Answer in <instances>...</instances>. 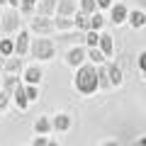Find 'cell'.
I'll return each mask as SVG.
<instances>
[{
    "label": "cell",
    "mask_w": 146,
    "mask_h": 146,
    "mask_svg": "<svg viewBox=\"0 0 146 146\" xmlns=\"http://www.w3.org/2000/svg\"><path fill=\"white\" fill-rule=\"evenodd\" d=\"M73 88L83 95H93L95 90L100 88V80H98V68L93 63H83V66L76 71V78H73Z\"/></svg>",
    "instance_id": "6da1fadb"
},
{
    "label": "cell",
    "mask_w": 146,
    "mask_h": 146,
    "mask_svg": "<svg viewBox=\"0 0 146 146\" xmlns=\"http://www.w3.org/2000/svg\"><path fill=\"white\" fill-rule=\"evenodd\" d=\"M54 54H56V44L46 36H39V39H32V46H29V56L36 58V61H51Z\"/></svg>",
    "instance_id": "7a4b0ae2"
},
{
    "label": "cell",
    "mask_w": 146,
    "mask_h": 146,
    "mask_svg": "<svg viewBox=\"0 0 146 146\" xmlns=\"http://www.w3.org/2000/svg\"><path fill=\"white\" fill-rule=\"evenodd\" d=\"M29 29L32 32H36V34H51L54 29H56V22L54 20H49V17H42V15H34L29 20Z\"/></svg>",
    "instance_id": "3957f363"
},
{
    "label": "cell",
    "mask_w": 146,
    "mask_h": 146,
    "mask_svg": "<svg viewBox=\"0 0 146 146\" xmlns=\"http://www.w3.org/2000/svg\"><path fill=\"white\" fill-rule=\"evenodd\" d=\"M20 15L22 12L17 10V7H12V10H7L5 15H3V20H0V29L3 32H17L20 29Z\"/></svg>",
    "instance_id": "277c9868"
},
{
    "label": "cell",
    "mask_w": 146,
    "mask_h": 146,
    "mask_svg": "<svg viewBox=\"0 0 146 146\" xmlns=\"http://www.w3.org/2000/svg\"><path fill=\"white\" fill-rule=\"evenodd\" d=\"M85 58H88V51H85V49L78 44V46H73L71 51H68L66 63H68V66H73V68H80V66L85 63Z\"/></svg>",
    "instance_id": "5b68a950"
},
{
    "label": "cell",
    "mask_w": 146,
    "mask_h": 146,
    "mask_svg": "<svg viewBox=\"0 0 146 146\" xmlns=\"http://www.w3.org/2000/svg\"><path fill=\"white\" fill-rule=\"evenodd\" d=\"M29 46H32V39H29V29H20V36L15 39V54L25 58L29 54Z\"/></svg>",
    "instance_id": "8992f818"
},
{
    "label": "cell",
    "mask_w": 146,
    "mask_h": 146,
    "mask_svg": "<svg viewBox=\"0 0 146 146\" xmlns=\"http://www.w3.org/2000/svg\"><path fill=\"white\" fill-rule=\"evenodd\" d=\"M88 39V32L76 29V32H58V44H83Z\"/></svg>",
    "instance_id": "52a82bcc"
},
{
    "label": "cell",
    "mask_w": 146,
    "mask_h": 146,
    "mask_svg": "<svg viewBox=\"0 0 146 146\" xmlns=\"http://www.w3.org/2000/svg\"><path fill=\"white\" fill-rule=\"evenodd\" d=\"M12 102H15V107L20 110V112H25L27 107H29V98H27V90H25V83H20L15 90H12Z\"/></svg>",
    "instance_id": "ba28073f"
},
{
    "label": "cell",
    "mask_w": 146,
    "mask_h": 146,
    "mask_svg": "<svg viewBox=\"0 0 146 146\" xmlns=\"http://www.w3.org/2000/svg\"><path fill=\"white\" fill-rule=\"evenodd\" d=\"M44 78V71L39 66H27L25 71H22V80L25 83H32V85H39Z\"/></svg>",
    "instance_id": "9c48e42d"
},
{
    "label": "cell",
    "mask_w": 146,
    "mask_h": 146,
    "mask_svg": "<svg viewBox=\"0 0 146 146\" xmlns=\"http://www.w3.org/2000/svg\"><path fill=\"white\" fill-rule=\"evenodd\" d=\"M110 20L115 22V25H122V22H127L129 20V10H127L122 3H117V5H112L110 7Z\"/></svg>",
    "instance_id": "30bf717a"
},
{
    "label": "cell",
    "mask_w": 146,
    "mask_h": 146,
    "mask_svg": "<svg viewBox=\"0 0 146 146\" xmlns=\"http://www.w3.org/2000/svg\"><path fill=\"white\" fill-rule=\"evenodd\" d=\"M56 7H58V0H39L34 12L42 15V17H51L54 12H56Z\"/></svg>",
    "instance_id": "8fae6325"
},
{
    "label": "cell",
    "mask_w": 146,
    "mask_h": 146,
    "mask_svg": "<svg viewBox=\"0 0 146 146\" xmlns=\"http://www.w3.org/2000/svg\"><path fill=\"white\" fill-rule=\"evenodd\" d=\"M76 12H78V5H76V0H58L56 15H63V17H76Z\"/></svg>",
    "instance_id": "7c38bea8"
},
{
    "label": "cell",
    "mask_w": 146,
    "mask_h": 146,
    "mask_svg": "<svg viewBox=\"0 0 146 146\" xmlns=\"http://www.w3.org/2000/svg\"><path fill=\"white\" fill-rule=\"evenodd\" d=\"M5 73H22L25 71V58L22 56H7V61H5V68H3Z\"/></svg>",
    "instance_id": "4fadbf2b"
},
{
    "label": "cell",
    "mask_w": 146,
    "mask_h": 146,
    "mask_svg": "<svg viewBox=\"0 0 146 146\" xmlns=\"http://www.w3.org/2000/svg\"><path fill=\"white\" fill-rule=\"evenodd\" d=\"M54 131H68L71 129V115H66V112H58V115H54Z\"/></svg>",
    "instance_id": "5bb4252c"
},
{
    "label": "cell",
    "mask_w": 146,
    "mask_h": 146,
    "mask_svg": "<svg viewBox=\"0 0 146 146\" xmlns=\"http://www.w3.org/2000/svg\"><path fill=\"white\" fill-rule=\"evenodd\" d=\"M100 49L105 51V56H112V51H115V42H112V34H107V32H100Z\"/></svg>",
    "instance_id": "9a60e30c"
},
{
    "label": "cell",
    "mask_w": 146,
    "mask_h": 146,
    "mask_svg": "<svg viewBox=\"0 0 146 146\" xmlns=\"http://www.w3.org/2000/svg\"><path fill=\"white\" fill-rule=\"evenodd\" d=\"M56 29L58 32H71L76 29V17H63V15H56Z\"/></svg>",
    "instance_id": "2e32d148"
},
{
    "label": "cell",
    "mask_w": 146,
    "mask_h": 146,
    "mask_svg": "<svg viewBox=\"0 0 146 146\" xmlns=\"http://www.w3.org/2000/svg\"><path fill=\"white\" fill-rule=\"evenodd\" d=\"M76 29H83V32H90L93 29V25H90V15L83 10L76 12Z\"/></svg>",
    "instance_id": "e0dca14e"
},
{
    "label": "cell",
    "mask_w": 146,
    "mask_h": 146,
    "mask_svg": "<svg viewBox=\"0 0 146 146\" xmlns=\"http://www.w3.org/2000/svg\"><path fill=\"white\" fill-rule=\"evenodd\" d=\"M107 68H110V83H112V88H119L122 80H124L122 78V68L117 66V63H110Z\"/></svg>",
    "instance_id": "ac0fdd59"
},
{
    "label": "cell",
    "mask_w": 146,
    "mask_h": 146,
    "mask_svg": "<svg viewBox=\"0 0 146 146\" xmlns=\"http://www.w3.org/2000/svg\"><path fill=\"white\" fill-rule=\"evenodd\" d=\"M127 22H129L134 29H141V27H146V15L141 10H134V12H129V20Z\"/></svg>",
    "instance_id": "d6986e66"
},
{
    "label": "cell",
    "mask_w": 146,
    "mask_h": 146,
    "mask_svg": "<svg viewBox=\"0 0 146 146\" xmlns=\"http://www.w3.org/2000/svg\"><path fill=\"white\" fill-rule=\"evenodd\" d=\"M51 129H54V122L49 119V117H39V119L34 122V131L36 134H49Z\"/></svg>",
    "instance_id": "ffe728a7"
},
{
    "label": "cell",
    "mask_w": 146,
    "mask_h": 146,
    "mask_svg": "<svg viewBox=\"0 0 146 146\" xmlns=\"http://www.w3.org/2000/svg\"><path fill=\"white\" fill-rule=\"evenodd\" d=\"M20 83H22V78H17V73H5V78H3V90L12 93Z\"/></svg>",
    "instance_id": "44dd1931"
},
{
    "label": "cell",
    "mask_w": 146,
    "mask_h": 146,
    "mask_svg": "<svg viewBox=\"0 0 146 146\" xmlns=\"http://www.w3.org/2000/svg\"><path fill=\"white\" fill-rule=\"evenodd\" d=\"M88 58H90L93 63H98V66H102V63L107 61V56H105V51H102L100 46H90V49H88Z\"/></svg>",
    "instance_id": "7402d4cb"
},
{
    "label": "cell",
    "mask_w": 146,
    "mask_h": 146,
    "mask_svg": "<svg viewBox=\"0 0 146 146\" xmlns=\"http://www.w3.org/2000/svg\"><path fill=\"white\" fill-rule=\"evenodd\" d=\"M98 80H100V88H112V83H110V68L105 66H98Z\"/></svg>",
    "instance_id": "603a6c76"
},
{
    "label": "cell",
    "mask_w": 146,
    "mask_h": 146,
    "mask_svg": "<svg viewBox=\"0 0 146 146\" xmlns=\"http://www.w3.org/2000/svg\"><path fill=\"white\" fill-rule=\"evenodd\" d=\"M0 54L3 56H15V42L12 39H0Z\"/></svg>",
    "instance_id": "cb8c5ba5"
},
{
    "label": "cell",
    "mask_w": 146,
    "mask_h": 146,
    "mask_svg": "<svg viewBox=\"0 0 146 146\" xmlns=\"http://www.w3.org/2000/svg\"><path fill=\"white\" fill-rule=\"evenodd\" d=\"M90 25H93V29H95V32H100V29H102V27H105V17L100 15V10L90 15Z\"/></svg>",
    "instance_id": "d4e9b609"
},
{
    "label": "cell",
    "mask_w": 146,
    "mask_h": 146,
    "mask_svg": "<svg viewBox=\"0 0 146 146\" xmlns=\"http://www.w3.org/2000/svg\"><path fill=\"white\" fill-rule=\"evenodd\" d=\"M36 3H39V0H22L20 12H22V15H32V12L36 10Z\"/></svg>",
    "instance_id": "484cf974"
},
{
    "label": "cell",
    "mask_w": 146,
    "mask_h": 146,
    "mask_svg": "<svg viewBox=\"0 0 146 146\" xmlns=\"http://www.w3.org/2000/svg\"><path fill=\"white\" fill-rule=\"evenodd\" d=\"M80 10L88 12V15L98 12V0H80Z\"/></svg>",
    "instance_id": "4316f807"
},
{
    "label": "cell",
    "mask_w": 146,
    "mask_h": 146,
    "mask_svg": "<svg viewBox=\"0 0 146 146\" xmlns=\"http://www.w3.org/2000/svg\"><path fill=\"white\" fill-rule=\"evenodd\" d=\"M85 44H88V46H100V32L90 29V32H88V39H85Z\"/></svg>",
    "instance_id": "83f0119b"
},
{
    "label": "cell",
    "mask_w": 146,
    "mask_h": 146,
    "mask_svg": "<svg viewBox=\"0 0 146 146\" xmlns=\"http://www.w3.org/2000/svg\"><path fill=\"white\" fill-rule=\"evenodd\" d=\"M10 100H12V93H7V90H0V112H3V110H7Z\"/></svg>",
    "instance_id": "f1b7e54d"
},
{
    "label": "cell",
    "mask_w": 146,
    "mask_h": 146,
    "mask_svg": "<svg viewBox=\"0 0 146 146\" xmlns=\"http://www.w3.org/2000/svg\"><path fill=\"white\" fill-rule=\"evenodd\" d=\"M25 90H27V98H29V102H32V100H36V98H39V88H36V85L27 83V85H25Z\"/></svg>",
    "instance_id": "f546056e"
},
{
    "label": "cell",
    "mask_w": 146,
    "mask_h": 146,
    "mask_svg": "<svg viewBox=\"0 0 146 146\" xmlns=\"http://www.w3.org/2000/svg\"><path fill=\"white\" fill-rule=\"evenodd\" d=\"M32 146H49V139H46V134H39V136H34Z\"/></svg>",
    "instance_id": "4dcf8cb0"
},
{
    "label": "cell",
    "mask_w": 146,
    "mask_h": 146,
    "mask_svg": "<svg viewBox=\"0 0 146 146\" xmlns=\"http://www.w3.org/2000/svg\"><path fill=\"white\" fill-rule=\"evenodd\" d=\"M136 66H139L141 71H146V49L139 54V58H136Z\"/></svg>",
    "instance_id": "1f68e13d"
},
{
    "label": "cell",
    "mask_w": 146,
    "mask_h": 146,
    "mask_svg": "<svg viewBox=\"0 0 146 146\" xmlns=\"http://www.w3.org/2000/svg\"><path fill=\"white\" fill-rule=\"evenodd\" d=\"M98 7H112V0H98Z\"/></svg>",
    "instance_id": "d6a6232c"
},
{
    "label": "cell",
    "mask_w": 146,
    "mask_h": 146,
    "mask_svg": "<svg viewBox=\"0 0 146 146\" xmlns=\"http://www.w3.org/2000/svg\"><path fill=\"white\" fill-rule=\"evenodd\" d=\"M7 5H10V7H17V10H20V5H22V0H7Z\"/></svg>",
    "instance_id": "836d02e7"
},
{
    "label": "cell",
    "mask_w": 146,
    "mask_h": 146,
    "mask_svg": "<svg viewBox=\"0 0 146 146\" xmlns=\"http://www.w3.org/2000/svg\"><path fill=\"white\" fill-rule=\"evenodd\" d=\"M131 146H146V136H141V139H136V141H134Z\"/></svg>",
    "instance_id": "e575fe53"
},
{
    "label": "cell",
    "mask_w": 146,
    "mask_h": 146,
    "mask_svg": "<svg viewBox=\"0 0 146 146\" xmlns=\"http://www.w3.org/2000/svg\"><path fill=\"white\" fill-rule=\"evenodd\" d=\"M5 61H7V56H3V54H0V71L5 68Z\"/></svg>",
    "instance_id": "d590c367"
},
{
    "label": "cell",
    "mask_w": 146,
    "mask_h": 146,
    "mask_svg": "<svg viewBox=\"0 0 146 146\" xmlns=\"http://www.w3.org/2000/svg\"><path fill=\"white\" fill-rule=\"evenodd\" d=\"M102 146H119V144H117V141H105Z\"/></svg>",
    "instance_id": "8d00e7d4"
},
{
    "label": "cell",
    "mask_w": 146,
    "mask_h": 146,
    "mask_svg": "<svg viewBox=\"0 0 146 146\" xmlns=\"http://www.w3.org/2000/svg\"><path fill=\"white\" fill-rule=\"evenodd\" d=\"M49 146H58V144H56V141H49Z\"/></svg>",
    "instance_id": "74e56055"
},
{
    "label": "cell",
    "mask_w": 146,
    "mask_h": 146,
    "mask_svg": "<svg viewBox=\"0 0 146 146\" xmlns=\"http://www.w3.org/2000/svg\"><path fill=\"white\" fill-rule=\"evenodd\" d=\"M139 3H141V5H144V7H146V0H139Z\"/></svg>",
    "instance_id": "f35d334b"
},
{
    "label": "cell",
    "mask_w": 146,
    "mask_h": 146,
    "mask_svg": "<svg viewBox=\"0 0 146 146\" xmlns=\"http://www.w3.org/2000/svg\"><path fill=\"white\" fill-rule=\"evenodd\" d=\"M5 3H7V0H0V5H5Z\"/></svg>",
    "instance_id": "ab89813d"
},
{
    "label": "cell",
    "mask_w": 146,
    "mask_h": 146,
    "mask_svg": "<svg viewBox=\"0 0 146 146\" xmlns=\"http://www.w3.org/2000/svg\"><path fill=\"white\" fill-rule=\"evenodd\" d=\"M144 80H146V71H144Z\"/></svg>",
    "instance_id": "60d3db41"
}]
</instances>
